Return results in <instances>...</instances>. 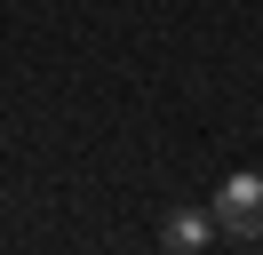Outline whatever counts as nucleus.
<instances>
[{"label": "nucleus", "mask_w": 263, "mask_h": 255, "mask_svg": "<svg viewBox=\"0 0 263 255\" xmlns=\"http://www.w3.org/2000/svg\"><path fill=\"white\" fill-rule=\"evenodd\" d=\"M215 231L239 239V247H255V239H263V175H255V168H239V175L215 184Z\"/></svg>", "instance_id": "1"}, {"label": "nucleus", "mask_w": 263, "mask_h": 255, "mask_svg": "<svg viewBox=\"0 0 263 255\" xmlns=\"http://www.w3.org/2000/svg\"><path fill=\"white\" fill-rule=\"evenodd\" d=\"M208 239H215V215H192V207L160 223V247H167V255H199Z\"/></svg>", "instance_id": "2"}]
</instances>
